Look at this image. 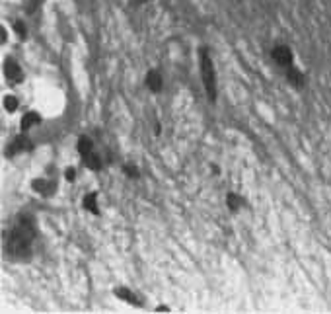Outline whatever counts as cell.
<instances>
[{
  "mask_svg": "<svg viewBox=\"0 0 331 314\" xmlns=\"http://www.w3.org/2000/svg\"><path fill=\"white\" fill-rule=\"evenodd\" d=\"M39 123H41V116H39L37 112H27V114H23V118H21V129L27 131V129L35 127Z\"/></svg>",
  "mask_w": 331,
  "mask_h": 314,
  "instance_id": "cell-10",
  "label": "cell"
},
{
  "mask_svg": "<svg viewBox=\"0 0 331 314\" xmlns=\"http://www.w3.org/2000/svg\"><path fill=\"white\" fill-rule=\"evenodd\" d=\"M287 78H289V82H291L294 88H300L304 82H306V78H304V74L296 68V64L294 66H291V68H287Z\"/></svg>",
  "mask_w": 331,
  "mask_h": 314,
  "instance_id": "cell-9",
  "label": "cell"
},
{
  "mask_svg": "<svg viewBox=\"0 0 331 314\" xmlns=\"http://www.w3.org/2000/svg\"><path fill=\"white\" fill-rule=\"evenodd\" d=\"M146 88L150 90V92H154V94H158L162 88H164V78H162V74L158 72V70H150L148 74H146Z\"/></svg>",
  "mask_w": 331,
  "mask_h": 314,
  "instance_id": "cell-5",
  "label": "cell"
},
{
  "mask_svg": "<svg viewBox=\"0 0 331 314\" xmlns=\"http://www.w3.org/2000/svg\"><path fill=\"white\" fill-rule=\"evenodd\" d=\"M33 238H35V226L31 216H19L8 234L6 248L14 258H27L31 254Z\"/></svg>",
  "mask_w": 331,
  "mask_h": 314,
  "instance_id": "cell-1",
  "label": "cell"
},
{
  "mask_svg": "<svg viewBox=\"0 0 331 314\" xmlns=\"http://www.w3.org/2000/svg\"><path fill=\"white\" fill-rule=\"evenodd\" d=\"M199 70H201V78H203V86L207 90V96L211 102L216 100V68H214V62L211 59V53L207 49H201L199 51Z\"/></svg>",
  "mask_w": 331,
  "mask_h": 314,
  "instance_id": "cell-2",
  "label": "cell"
},
{
  "mask_svg": "<svg viewBox=\"0 0 331 314\" xmlns=\"http://www.w3.org/2000/svg\"><path fill=\"white\" fill-rule=\"evenodd\" d=\"M2 106H4L6 112H16L18 106H19V102H18V98H14L12 94H8V96L2 98Z\"/></svg>",
  "mask_w": 331,
  "mask_h": 314,
  "instance_id": "cell-14",
  "label": "cell"
},
{
  "mask_svg": "<svg viewBox=\"0 0 331 314\" xmlns=\"http://www.w3.org/2000/svg\"><path fill=\"white\" fill-rule=\"evenodd\" d=\"M123 174L127 178H138V168L135 164H123Z\"/></svg>",
  "mask_w": 331,
  "mask_h": 314,
  "instance_id": "cell-16",
  "label": "cell"
},
{
  "mask_svg": "<svg viewBox=\"0 0 331 314\" xmlns=\"http://www.w3.org/2000/svg\"><path fill=\"white\" fill-rule=\"evenodd\" d=\"M14 30H16V34H18L19 38H25V26H23L21 22H16V24H14Z\"/></svg>",
  "mask_w": 331,
  "mask_h": 314,
  "instance_id": "cell-17",
  "label": "cell"
},
{
  "mask_svg": "<svg viewBox=\"0 0 331 314\" xmlns=\"http://www.w3.org/2000/svg\"><path fill=\"white\" fill-rule=\"evenodd\" d=\"M4 76L10 80H16V82L23 78V72H21V68H19V64L16 60H8L4 64Z\"/></svg>",
  "mask_w": 331,
  "mask_h": 314,
  "instance_id": "cell-6",
  "label": "cell"
},
{
  "mask_svg": "<svg viewBox=\"0 0 331 314\" xmlns=\"http://www.w3.org/2000/svg\"><path fill=\"white\" fill-rule=\"evenodd\" d=\"M31 188H33V192H37L41 196H51V194H55V182H49V180H45V178L33 180V182H31Z\"/></svg>",
  "mask_w": 331,
  "mask_h": 314,
  "instance_id": "cell-4",
  "label": "cell"
},
{
  "mask_svg": "<svg viewBox=\"0 0 331 314\" xmlns=\"http://www.w3.org/2000/svg\"><path fill=\"white\" fill-rule=\"evenodd\" d=\"M84 158V164H86V168H90V170H94V172H97V170H101V158L97 156L96 152H90V154H86Z\"/></svg>",
  "mask_w": 331,
  "mask_h": 314,
  "instance_id": "cell-13",
  "label": "cell"
},
{
  "mask_svg": "<svg viewBox=\"0 0 331 314\" xmlns=\"http://www.w3.org/2000/svg\"><path fill=\"white\" fill-rule=\"evenodd\" d=\"M76 148H78V152H80V156H86V154L94 152V142H92V138L80 137V138H78Z\"/></svg>",
  "mask_w": 331,
  "mask_h": 314,
  "instance_id": "cell-12",
  "label": "cell"
},
{
  "mask_svg": "<svg viewBox=\"0 0 331 314\" xmlns=\"http://www.w3.org/2000/svg\"><path fill=\"white\" fill-rule=\"evenodd\" d=\"M64 178H66L68 182H74V178H76V170H74V168H68V170H66V174H64Z\"/></svg>",
  "mask_w": 331,
  "mask_h": 314,
  "instance_id": "cell-18",
  "label": "cell"
},
{
  "mask_svg": "<svg viewBox=\"0 0 331 314\" xmlns=\"http://www.w3.org/2000/svg\"><path fill=\"white\" fill-rule=\"evenodd\" d=\"M115 294L117 298H121V300H125V302H129L131 306H140L142 302H140V298L136 296L131 289H127V287H119V289H115Z\"/></svg>",
  "mask_w": 331,
  "mask_h": 314,
  "instance_id": "cell-7",
  "label": "cell"
},
{
  "mask_svg": "<svg viewBox=\"0 0 331 314\" xmlns=\"http://www.w3.org/2000/svg\"><path fill=\"white\" fill-rule=\"evenodd\" d=\"M271 59L275 60L279 66H283L285 70L294 66V55H292V51L287 45H275L271 51Z\"/></svg>",
  "mask_w": 331,
  "mask_h": 314,
  "instance_id": "cell-3",
  "label": "cell"
},
{
  "mask_svg": "<svg viewBox=\"0 0 331 314\" xmlns=\"http://www.w3.org/2000/svg\"><path fill=\"white\" fill-rule=\"evenodd\" d=\"M226 203H228V209H230V211H238V209L242 207L244 199L238 196V194H228V197H226Z\"/></svg>",
  "mask_w": 331,
  "mask_h": 314,
  "instance_id": "cell-15",
  "label": "cell"
},
{
  "mask_svg": "<svg viewBox=\"0 0 331 314\" xmlns=\"http://www.w3.org/2000/svg\"><path fill=\"white\" fill-rule=\"evenodd\" d=\"M136 2H140V4H142V2H148V0H136Z\"/></svg>",
  "mask_w": 331,
  "mask_h": 314,
  "instance_id": "cell-19",
  "label": "cell"
},
{
  "mask_svg": "<svg viewBox=\"0 0 331 314\" xmlns=\"http://www.w3.org/2000/svg\"><path fill=\"white\" fill-rule=\"evenodd\" d=\"M82 205H84V209H86L88 213L99 215V201H97V194H88V196L84 197Z\"/></svg>",
  "mask_w": 331,
  "mask_h": 314,
  "instance_id": "cell-8",
  "label": "cell"
},
{
  "mask_svg": "<svg viewBox=\"0 0 331 314\" xmlns=\"http://www.w3.org/2000/svg\"><path fill=\"white\" fill-rule=\"evenodd\" d=\"M29 148H31V142H29V138H25V137H18L16 140H12V144H10V152H12V154L25 152V150H29Z\"/></svg>",
  "mask_w": 331,
  "mask_h": 314,
  "instance_id": "cell-11",
  "label": "cell"
}]
</instances>
